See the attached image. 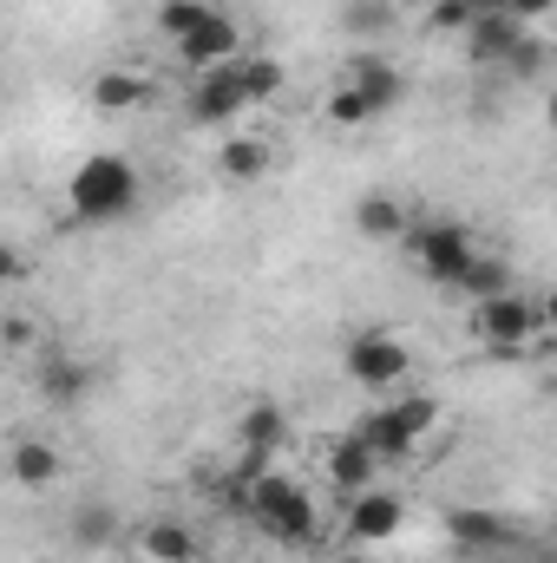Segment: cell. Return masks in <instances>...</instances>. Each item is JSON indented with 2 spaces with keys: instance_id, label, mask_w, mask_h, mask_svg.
<instances>
[{
  "instance_id": "obj_1",
  "label": "cell",
  "mask_w": 557,
  "mask_h": 563,
  "mask_svg": "<svg viewBox=\"0 0 557 563\" xmlns=\"http://www.w3.org/2000/svg\"><path fill=\"white\" fill-rule=\"evenodd\" d=\"M66 197H73V217H79V223H119V217L139 203V164L119 157V151H92V157L73 170Z\"/></svg>"
},
{
  "instance_id": "obj_2",
  "label": "cell",
  "mask_w": 557,
  "mask_h": 563,
  "mask_svg": "<svg viewBox=\"0 0 557 563\" xmlns=\"http://www.w3.org/2000/svg\"><path fill=\"white\" fill-rule=\"evenodd\" d=\"M250 525L270 531L276 544H315V505L295 478H276V472H250V498H243Z\"/></svg>"
},
{
  "instance_id": "obj_3",
  "label": "cell",
  "mask_w": 557,
  "mask_h": 563,
  "mask_svg": "<svg viewBox=\"0 0 557 563\" xmlns=\"http://www.w3.org/2000/svg\"><path fill=\"white\" fill-rule=\"evenodd\" d=\"M348 380L354 387H368V394H387V387H401L407 374H414V354H407V341H394L387 328H361L354 341H348Z\"/></svg>"
},
{
  "instance_id": "obj_4",
  "label": "cell",
  "mask_w": 557,
  "mask_h": 563,
  "mask_svg": "<svg viewBox=\"0 0 557 563\" xmlns=\"http://www.w3.org/2000/svg\"><path fill=\"white\" fill-rule=\"evenodd\" d=\"M439 426V400H426V394H407V400H394V407H381L374 420L361 426V439L374 445V459H401V452H414L419 439Z\"/></svg>"
},
{
  "instance_id": "obj_5",
  "label": "cell",
  "mask_w": 557,
  "mask_h": 563,
  "mask_svg": "<svg viewBox=\"0 0 557 563\" xmlns=\"http://www.w3.org/2000/svg\"><path fill=\"white\" fill-rule=\"evenodd\" d=\"M472 328H479V341L485 347H499V354H512V347H525L538 328H545V314H538V301H525L518 288H505V295H492V301H479V314H472Z\"/></svg>"
},
{
  "instance_id": "obj_6",
  "label": "cell",
  "mask_w": 557,
  "mask_h": 563,
  "mask_svg": "<svg viewBox=\"0 0 557 563\" xmlns=\"http://www.w3.org/2000/svg\"><path fill=\"white\" fill-rule=\"evenodd\" d=\"M446 538H452L459 558H499V551H518V544H525V525L466 505V511H446Z\"/></svg>"
},
{
  "instance_id": "obj_7",
  "label": "cell",
  "mask_w": 557,
  "mask_h": 563,
  "mask_svg": "<svg viewBox=\"0 0 557 563\" xmlns=\"http://www.w3.org/2000/svg\"><path fill=\"white\" fill-rule=\"evenodd\" d=\"M414 256H419V269H426V282L452 288L479 250H472V230H466V223H419L414 230Z\"/></svg>"
},
{
  "instance_id": "obj_8",
  "label": "cell",
  "mask_w": 557,
  "mask_h": 563,
  "mask_svg": "<svg viewBox=\"0 0 557 563\" xmlns=\"http://www.w3.org/2000/svg\"><path fill=\"white\" fill-rule=\"evenodd\" d=\"M177 53H184V66H190V73H217V66L243 59V33H237V20H230L223 7H210L197 26H184V33H177Z\"/></svg>"
},
{
  "instance_id": "obj_9",
  "label": "cell",
  "mask_w": 557,
  "mask_h": 563,
  "mask_svg": "<svg viewBox=\"0 0 557 563\" xmlns=\"http://www.w3.org/2000/svg\"><path fill=\"white\" fill-rule=\"evenodd\" d=\"M341 86H348L354 99H368V112H374V119H381V112H394V106L407 99L401 66H394V59H381V53H354V59L341 66Z\"/></svg>"
},
{
  "instance_id": "obj_10",
  "label": "cell",
  "mask_w": 557,
  "mask_h": 563,
  "mask_svg": "<svg viewBox=\"0 0 557 563\" xmlns=\"http://www.w3.org/2000/svg\"><path fill=\"white\" fill-rule=\"evenodd\" d=\"M243 112H250V92H243L237 59L217 66V73H197V86H190V119H197V125H230V119H243Z\"/></svg>"
},
{
  "instance_id": "obj_11",
  "label": "cell",
  "mask_w": 557,
  "mask_h": 563,
  "mask_svg": "<svg viewBox=\"0 0 557 563\" xmlns=\"http://www.w3.org/2000/svg\"><path fill=\"white\" fill-rule=\"evenodd\" d=\"M401 525H407V505H401V492H354L348 498V544H387V538H401Z\"/></svg>"
},
{
  "instance_id": "obj_12",
  "label": "cell",
  "mask_w": 557,
  "mask_h": 563,
  "mask_svg": "<svg viewBox=\"0 0 557 563\" xmlns=\"http://www.w3.org/2000/svg\"><path fill=\"white\" fill-rule=\"evenodd\" d=\"M92 367L79 361V354H46L40 361V374H33V387H40V400H53V407H79L86 394H92Z\"/></svg>"
},
{
  "instance_id": "obj_13",
  "label": "cell",
  "mask_w": 557,
  "mask_h": 563,
  "mask_svg": "<svg viewBox=\"0 0 557 563\" xmlns=\"http://www.w3.org/2000/svg\"><path fill=\"white\" fill-rule=\"evenodd\" d=\"M532 26L525 20H512V13H479L472 26H466V46H472V59L479 66H505L512 53H518V40H525Z\"/></svg>"
},
{
  "instance_id": "obj_14",
  "label": "cell",
  "mask_w": 557,
  "mask_h": 563,
  "mask_svg": "<svg viewBox=\"0 0 557 563\" xmlns=\"http://www.w3.org/2000/svg\"><path fill=\"white\" fill-rule=\"evenodd\" d=\"M374 472H381V459H374V445L361 439V432H348V439H335L328 445V478L354 498V492H368L374 485Z\"/></svg>"
},
{
  "instance_id": "obj_15",
  "label": "cell",
  "mask_w": 557,
  "mask_h": 563,
  "mask_svg": "<svg viewBox=\"0 0 557 563\" xmlns=\"http://www.w3.org/2000/svg\"><path fill=\"white\" fill-rule=\"evenodd\" d=\"M139 551L151 563H204L197 531H190V525H177V518H151V525L139 531Z\"/></svg>"
},
{
  "instance_id": "obj_16",
  "label": "cell",
  "mask_w": 557,
  "mask_h": 563,
  "mask_svg": "<svg viewBox=\"0 0 557 563\" xmlns=\"http://www.w3.org/2000/svg\"><path fill=\"white\" fill-rule=\"evenodd\" d=\"M7 472H13V485H26V492H46V485L59 478V445H53V439H13V452H7Z\"/></svg>"
},
{
  "instance_id": "obj_17",
  "label": "cell",
  "mask_w": 557,
  "mask_h": 563,
  "mask_svg": "<svg viewBox=\"0 0 557 563\" xmlns=\"http://www.w3.org/2000/svg\"><path fill=\"white\" fill-rule=\"evenodd\" d=\"M144 99H151V79L132 73V66H106V73H92V106H99V112H139Z\"/></svg>"
},
{
  "instance_id": "obj_18",
  "label": "cell",
  "mask_w": 557,
  "mask_h": 563,
  "mask_svg": "<svg viewBox=\"0 0 557 563\" xmlns=\"http://www.w3.org/2000/svg\"><path fill=\"white\" fill-rule=\"evenodd\" d=\"M237 439H243V452H250V459L276 452L282 439H288V420H282V407H270V400L243 407V420H237Z\"/></svg>"
},
{
  "instance_id": "obj_19",
  "label": "cell",
  "mask_w": 557,
  "mask_h": 563,
  "mask_svg": "<svg viewBox=\"0 0 557 563\" xmlns=\"http://www.w3.org/2000/svg\"><path fill=\"white\" fill-rule=\"evenodd\" d=\"M354 230H361L368 243H394V236L407 230L401 197H381V190H374V197H361V203H354Z\"/></svg>"
},
{
  "instance_id": "obj_20",
  "label": "cell",
  "mask_w": 557,
  "mask_h": 563,
  "mask_svg": "<svg viewBox=\"0 0 557 563\" xmlns=\"http://www.w3.org/2000/svg\"><path fill=\"white\" fill-rule=\"evenodd\" d=\"M73 544H86V551H112V544H119V511H112L106 498H86V505L73 511Z\"/></svg>"
},
{
  "instance_id": "obj_21",
  "label": "cell",
  "mask_w": 557,
  "mask_h": 563,
  "mask_svg": "<svg viewBox=\"0 0 557 563\" xmlns=\"http://www.w3.org/2000/svg\"><path fill=\"white\" fill-rule=\"evenodd\" d=\"M217 170H223L230 184H256V177L270 170V144H263V139H223Z\"/></svg>"
},
{
  "instance_id": "obj_22",
  "label": "cell",
  "mask_w": 557,
  "mask_h": 563,
  "mask_svg": "<svg viewBox=\"0 0 557 563\" xmlns=\"http://www.w3.org/2000/svg\"><path fill=\"white\" fill-rule=\"evenodd\" d=\"M452 288H466V295L492 301V295H505V288H512V269H505V263H485V256H472V263H466V276L452 282Z\"/></svg>"
},
{
  "instance_id": "obj_23",
  "label": "cell",
  "mask_w": 557,
  "mask_h": 563,
  "mask_svg": "<svg viewBox=\"0 0 557 563\" xmlns=\"http://www.w3.org/2000/svg\"><path fill=\"white\" fill-rule=\"evenodd\" d=\"M237 73H243V92H250V106H263V99H276L282 92V66L276 59H237Z\"/></svg>"
},
{
  "instance_id": "obj_24",
  "label": "cell",
  "mask_w": 557,
  "mask_h": 563,
  "mask_svg": "<svg viewBox=\"0 0 557 563\" xmlns=\"http://www.w3.org/2000/svg\"><path fill=\"white\" fill-rule=\"evenodd\" d=\"M341 26L348 33H387L394 26V0H348L341 7Z\"/></svg>"
},
{
  "instance_id": "obj_25",
  "label": "cell",
  "mask_w": 557,
  "mask_h": 563,
  "mask_svg": "<svg viewBox=\"0 0 557 563\" xmlns=\"http://www.w3.org/2000/svg\"><path fill=\"white\" fill-rule=\"evenodd\" d=\"M545 66H551L545 40H538V33H525V40H518V53H512L499 73H512V79H525V86H532V79H545Z\"/></svg>"
},
{
  "instance_id": "obj_26",
  "label": "cell",
  "mask_w": 557,
  "mask_h": 563,
  "mask_svg": "<svg viewBox=\"0 0 557 563\" xmlns=\"http://www.w3.org/2000/svg\"><path fill=\"white\" fill-rule=\"evenodd\" d=\"M472 20H479V7H472V0H433V13H426V26H433V33H466Z\"/></svg>"
},
{
  "instance_id": "obj_27",
  "label": "cell",
  "mask_w": 557,
  "mask_h": 563,
  "mask_svg": "<svg viewBox=\"0 0 557 563\" xmlns=\"http://www.w3.org/2000/svg\"><path fill=\"white\" fill-rule=\"evenodd\" d=\"M374 112H368V99H354L348 86H335L328 92V125H368Z\"/></svg>"
},
{
  "instance_id": "obj_28",
  "label": "cell",
  "mask_w": 557,
  "mask_h": 563,
  "mask_svg": "<svg viewBox=\"0 0 557 563\" xmlns=\"http://www.w3.org/2000/svg\"><path fill=\"white\" fill-rule=\"evenodd\" d=\"M204 13H210L204 0H164V7H157V26H164V33L177 40V33H184V26H197Z\"/></svg>"
},
{
  "instance_id": "obj_29",
  "label": "cell",
  "mask_w": 557,
  "mask_h": 563,
  "mask_svg": "<svg viewBox=\"0 0 557 563\" xmlns=\"http://www.w3.org/2000/svg\"><path fill=\"white\" fill-rule=\"evenodd\" d=\"M551 7H557V0H505V13H512V20H525V26H532V20H545Z\"/></svg>"
},
{
  "instance_id": "obj_30",
  "label": "cell",
  "mask_w": 557,
  "mask_h": 563,
  "mask_svg": "<svg viewBox=\"0 0 557 563\" xmlns=\"http://www.w3.org/2000/svg\"><path fill=\"white\" fill-rule=\"evenodd\" d=\"M33 334H40V328H33V321H20V314L0 328V341H7V347H33Z\"/></svg>"
},
{
  "instance_id": "obj_31",
  "label": "cell",
  "mask_w": 557,
  "mask_h": 563,
  "mask_svg": "<svg viewBox=\"0 0 557 563\" xmlns=\"http://www.w3.org/2000/svg\"><path fill=\"white\" fill-rule=\"evenodd\" d=\"M26 276V256H20V250H7V243H0V282H20Z\"/></svg>"
},
{
  "instance_id": "obj_32",
  "label": "cell",
  "mask_w": 557,
  "mask_h": 563,
  "mask_svg": "<svg viewBox=\"0 0 557 563\" xmlns=\"http://www.w3.org/2000/svg\"><path fill=\"white\" fill-rule=\"evenodd\" d=\"M335 563H368V558H361V551H341V558H335Z\"/></svg>"
},
{
  "instance_id": "obj_33",
  "label": "cell",
  "mask_w": 557,
  "mask_h": 563,
  "mask_svg": "<svg viewBox=\"0 0 557 563\" xmlns=\"http://www.w3.org/2000/svg\"><path fill=\"white\" fill-rule=\"evenodd\" d=\"M479 563H518V558H512V551H499V558H479Z\"/></svg>"
},
{
  "instance_id": "obj_34",
  "label": "cell",
  "mask_w": 557,
  "mask_h": 563,
  "mask_svg": "<svg viewBox=\"0 0 557 563\" xmlns=\"http://www.w3.org/2000/svg\"><path fill=\"white\" fill-rule=\"evenodd\" d=\"M204 7H230V0H204Z\"/></svg>"
}]
</instances>
